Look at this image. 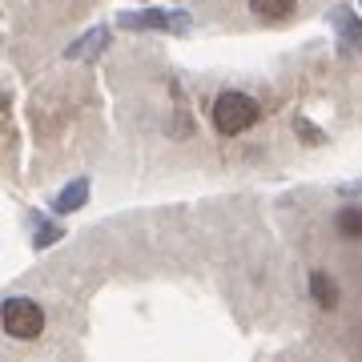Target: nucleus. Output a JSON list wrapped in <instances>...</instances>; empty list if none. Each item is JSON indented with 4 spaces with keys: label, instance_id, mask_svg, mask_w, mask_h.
Segmentation results:
<instances>
[{
    "label": "nucleus",
    "instance_id": "9d476101",
    "mask_svg": "<svg viewBox=\"0 0 362 362\" xmlns=\"http://www.w3.org/2000/svg\"><path fill=\"white\" fill-rule=\"evenodd\" d=\"M57 238H61V226H52V221L37 218V233H33V242H37V246H52Z\"/></svg>",
    "mask_w": 362,
    "mask_h": 362
},
{
    "label": "nucleus",
    "instance_id": "6e6552de",
    "mask_svg": "<svg viewBox=\"0 0 362 362\" xmlns=\"http://www.w3.org/2000/svg\"><path fill=\"white\" fill-rule=\"evenodd\" d=\"M250 8H254V16H262V21H286V16L298 8V0H250Z\"/></svg>",
    "mask_w": 362,
    "mask_h": 362
},
{
    "label": "nucleus",
    "instance_id": "20e7f679",
    "mask_svg": "<svg viewBox=\"0 0 362 362\" xmlns=\"http://www.w3.org/2000/svg\"><path fill=\"white\" fill-rule=\"evenodd\" d=\"M330 21H334V28H338V37L346 40V49H358L362 52V21L350 8H334L330 13Z\"/></svg>",
    "mask_w": 362,
    "mask_h": 362
},
{
    "label": "nucleus",
    "instance_id": "39448f33",
    "mask_svg": "<svg viewBox=\"0 0 362 362\" xmlns=\"http://www.w3.org/2000/svg\"><path fill=\"white\" fill-rule=\"evenodd\" d=\"M85 202H89V181L77 177L73 185H65V189L57 194V202H52V206H57V214H73V209H81Z\"/></svg>",
    "mask_w": 362,
    "mask_h": 362
},
{
    "label": "nucleus",
    "instance_id": "0eeeda50",
    "mask_svg": "<svg viewBox=\"0 0 362 362\" xmlns=\"http://www.w3.org/2000/svg\"><path fill=\"white\" fill-rule=\"evenodd\" d=\"M310 294H314V302L322 306V310H334L338 306V282L330 278V274H310Z\"/></svg>",
    "mask_w": 362,
    "mask_h": 362
},
{
    "label": "nucleus",
    "instance_id": "1a4fd4ad",
    "mask_svg": "<svg viewBox=\"0 0 362 362\" xmlns=\"http://www.w3.org/2000/svg\"><path fill=\"white\" fill-rule=\"evenodd\" d=\"M105 45H109V33H105V28H89V33L81 37V45H69L65 57H73V61H77V57H93V52L105 49Z\"/></svg>",
    "mask_w": 362,
    "mask_h": 362
},
{
    "label": "nucleus",
    "instance_id": "f03ea898",
    "mask_svg": "<svg viewBox=\"0 0 362 362\" xmlns=\"http://www.w3.org/2000/svg\"><path fill=\"white\" fill-rule=\"evenodd\" d=\"M0 322H4V334L8 338L28 342V338H40V330H45V310L33 298H8L4 310H0Z\"/></svg>",
    "mask_w": 362,
    "mask_h": 362
},
{
    "label": "nucleus",
    "instance_id": "f257e3e1",
    "mask_svg": "<svg viewBox=\"0 0 362 362\" xmlns=\"http://www.w3.org/2000/svg\"><path fill=\"white\" fill-rule=\"evenodd\" d=\"M262 117V105L250 97V93H221L218 101H214V129L221 133V137H238V133H246L258 125Z\"/></svg>",
    "mask_w": 362,
    "mask_h": 362
},
{
    "label": "nucleus",
    "instance_id": "423d86ee",
    "mask_svg": "<svg viewBox=\"0 0 362 362\" xmlns=\"http://www.w3.org/2000/svg\"><path fill=\"white\" fill-rule=\"evenodd\" d=\"M334 230L346 242H362V206H342L334 214Z\"/></svg>",
    "mask_w": 362,
    "mask_h": 362
},
{
    "label": "nucleus",
    "instance_id": "7ed1b4c3",
    "mask_svg": "<svg viewBox=\"0 0 362 362\" xmlns=\"http://www.w3.org/2000/svg\"><path fill=\"white\" fill-rule=\"evenodd\" d=\"M121 25L125 28H173V33H189V16L149 8V13H141V16H121Z\"/></svg>",
    "mask_w": 362,
    "mask_h": 362
}]
</instances>
